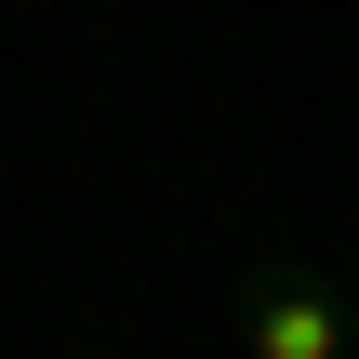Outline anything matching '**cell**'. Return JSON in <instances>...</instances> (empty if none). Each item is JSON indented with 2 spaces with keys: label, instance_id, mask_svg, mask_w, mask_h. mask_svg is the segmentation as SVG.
<instances>
[{
  "label": "cell",
  "instance_id": "6da1fadb",
  "mask_svg": "<svg viewBox=\"0 0 359 359\" xmlns=\"http://www.w3.org/2000/svg\"><path fill=\"white\" fill-rule=\"evenodd\" d=\"M226 346L240 359H359V266H240L226 293Z\"/></svg>",
  "mask_w": 359,
  "mask_h": 359
}]
</instances>
